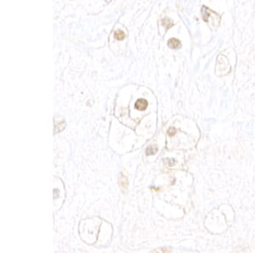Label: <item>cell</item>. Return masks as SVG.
I'll return each instance as SVG.
<instances>
[{"mask_svg": "<svg viewBox=\"0 0 255 253\" xmlns=\"http://www.w3.org/2000/svg\"><path fill=\"white\" fill-rule=\"evenodd\" d=\"M135 108H136L137 110H139V111H144V110H146V109L147 108L148 102H147L146 100L140 98L139 99V100H137V101L135 102Z\"/></svg>", "mask_w": 255, "mask_h": 253, "instance_id": "1", "label": "cell"}, {"mask_svg": "<svg viewBox=\"0 0 255 253\" xmlns=\"http://www.w3.org/2000/svg\"><path fill=\"white\" fill-rule=\"evenodd\" d=\"M168 45L171 49H179L181 46V43L177 38H170L168 42Z\"/></svg>", "mask_w": 255, "mask_h": 253, "instance_id": "2", "label": "cell"}, {"mask_svg": "<svg viewBox=\"0 0 255 253\" xmlns=\"http://www.w3.org/2000/svg\"><path fill=\"white\" fill-rule=\"evenodd\" d=\"M119 185L123 190L126 189L128 188V178L125 176H123L122 174H121V176L119 177Z\"/></svg>", "mask_w": 255, "mask_h": 253, "instance_id": "3", "label": "cell"}, {"mask_svg": "<svg viewBox=\"0 0 255 253\" xmlns=\"http://www.w3.org/2000/svg\"><path fill=\"white\" fill-rule=\"evenodd\" d=\"M162 24H163V27H165L167 29H169L170 28H172V27L174 26V22L172 21L171 19L168 18V17L163 18V20H162Z\"/></svg>", "mask_w": 255, "mask_h": 253, "instance_id": "4", "label": "cell"}, {"mask_svg": "<svg viewBox=\"0 0 255 253\" xmlns=\"http://www.w3.org/2000/svg\"><path fill=\"white\" fill-rule=\"evenodd\" d=\"M65 127H66V123L64 121H61L60 123H56L55 125V134L61 132Z\"/></svg>", "mask_w": 255, "mask_h": 253, "instance_id": "5", "label": "cell"}, {"mask_svg": "<svg viewBox=\"0 0 255 253\" xmlns=\"http://www.w3.org/2000/svg\"><path fill=\"white\" fill-rule=\"evenodd\" d=\"M114 37H115V38H117V40H122V39L125 38L126 35H125V33H124L123 31L117 30V31H116V32L114 33Z\"/></svg>", "mask_w": 255, "mask_h": 253, "instance_id": "6", "label": "cell"}, {"mask_svg": "<svg viewBox=\"0 0 255 253\" xmlns=\"http://www.w3.org/2000/svg\"><path fill=\"white\" fill-rule=\"evenodd\" d=\"M157 150H158V148H157L156 146H150V147L146 148V155H153L156 154Z\"/></svg>", "mask_w": 255, "mask_h": 253, "instance_id": "7", "label": "cell"}, {"mask_svg": "<svg viewBox=\"0 0 255 253\" xmlns=\"http://www.w3.org/2000/svg\"><path fill=\"white\" fill-rule=\"evenodd\" d=\"M176 132H177V130H175V128H169V130H168V134L169 135V136H174L175 134H176Z\"/></svg>", "mask_w": 255, "mask_h": 253, "instance_id": "8", "label": "cell"}]
</instances>
